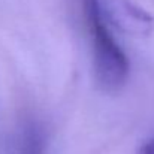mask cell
<instances>
[{
  "mask_svg": "<svg viewBox=\"0 0 154 154\" xmlns=\"http://www.w3.org/2000/svg\"><path fill=\"white\" fill-rule=\"evenodd\" d=\"M81 12L90 38L93 69L97 84L105 91L120 90L129 76L130 61L115 41L112 30L103 18L97 0H81Z\"/></svg>",
  "mask_w": 154,
  "mask_h": 154,
  "instance_id": "cell-1",
  "label": "cell"
},
{
  "mask_svg": "<svg viewBox=\"0 0 154 154\" xmlns=\"http://www.w3.org/2000/svg\"><path fill=\"white\" fill-rule=\"evenodd\" d=\"M100 12L109 27L132 36H148L154 30L150 12L132 0H97Z\"/></svg>",
  "mask_w": 154,
  "mask_h": 154,
  "instance_id": "cell-2",
  "label": "cell"
},
{
  "mask_svg": "<svg viewBox=\"0 0 154 154\" xmlns=\"http://www.w3.org/2000/svg\"><path fill=\"white\" fill-rule=\"evenodd\" d=\"M18 154H47L45 139L42 136V132L35 124L26 127Z\"/></svg>",
  "mask_w": 154,
  "mask_h": 154,
  "instance_id": "cell-3",
  "label": "cell"
},
{
  "mask_svg": "<svg viewBox=\"0 0 154 154\" xmlns=\"http://www.w3.org/2000/svg\"><path fill=\"white\" fill-rule=\"evenodd\" d=\"M136 154H154V138L148 139L147 142H144L139 147V150H138Z\"/></svg>",
  "mask_w": 154,
  "mask_h": 154,
  "instance_id": "cell-4",
  "label": "cell"
}]
</instances>
